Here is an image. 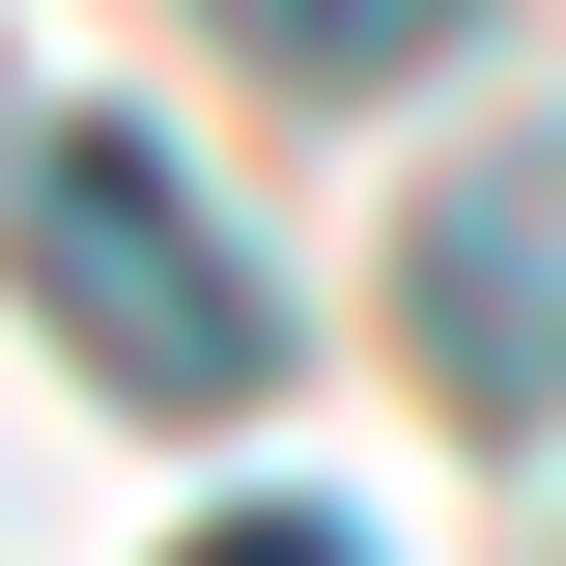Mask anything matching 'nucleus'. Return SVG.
<instances>
[{
	"mask_svg": "<svg viewBox=\"0 0 566 566\" xmlns=\"http://www.w3.org/2000/svg\"><path fill=\"white\" fill-rule=\"evenodd\" d=\"M29 312H57L114 397H170V424L283 397V283L227 255V227L170 199V142H142V114H85V85H29Z\"/></svg>",
	"mask_w": 566,
	"mask_h": 566,
	"instance_id": "1",
	"label": "nucleus"
},
{
	"mask_svg": "<svg viewBox=\"0 0 566 566\" xmlns=\"http://www.w3.org/2000/svg\"><path fill=\"white\" fill-rule=\"evenodd\" d=\"M397 340L482 424H566V142H482V170L397 227Z\"/></svg>",
	"mask_w": 566,
	"mask_h": 566,
	"instance_id": "2",
	"label": "nucleus"
},
{
	"mask_svg": "<svg viewBox=\"0 0 566 566\" xmlns=\"http://www.w3.org/2000/svg\"><path fill=\"white\" fill-rule=\"evenodd\" d=\"M170 566H368L340 510H227V538H170Z\"/></svg>",
	"mask_w": 566,
	"mask_h": 566,
	"instance_id": "4",
	"label": "nucleus"
},
{
	"mask_svg": "<svg viewBox=\"0 0 566 566\" xmlns=\"http://www.w3.org/2000/svg\"><path fill=\"white\" fill-rule=\"evenodd\" d=\"M283 85H397V57H453V0H227Z\"/></svg>",
	"mask_w": 566,
	"mask_h": 566,
	"instance_id": "3",
	"label": "nucleus"
}]
</instances>
